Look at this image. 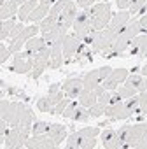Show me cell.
I'll use <instances>...</instances> for the list:
<instances>
[{
  "mask_svg": "<svg viewBox=\"0 0 147 149\" xmlns=\"http://www.w3.org/2000/svg\"><path fill=\"white\" fill-rule=\"evenodd\" d=\"M0 119H6L9 126H26L33 125V111L23 102H9L0 98Z\"/></svg>",
  "mask_w": 147,
  "mask_h": 149,
  "instance_id": "1",
  "label": "cell"
},
{
  "mask_svg": "<svg viewBox=\"0 0 147 149\" xmlns=\"http://www.w3.org/2000/svg\"><path fill=\"white\" fill-rule=\"evenodd\" d=\"M89 16H91V25L93 30H103L109 26L110 19H112V13H110V4L109 2H98L95 6L89 7Z\"/></svg>",
  "mask_w": 147,
  "mask_h": 149,
  "instance_id": "2",
  "label": "cell"
},
{
  "mask_svg": "<svg viewBox=\"0 0 147 149\" xmlns=\"http://www.w3.org/2000/svg\"><path fill=\"white\" fill-rule=\"evenodd\" d=\"M116 37H117V32L112 30L110 26H107L103 30H98V32L95 30L93 32V40L89 44V49L93 51V54L95 53H103V51H107L112 46Z\"/></svg>",
  "mask_w": 147,
  "mask_h": 149,
  "instance_id": "3",
  "label": "cell"
},
{
  "mask_svg": "<svg viewBox=\"0 0 147 149\" xmlns=\"http://www.w3.org/2000/svg\"><path fill=\"white\" fill-rule=\"evenodd\" d=\"M30 133H32V128L11 126V130L7 132V135L2 142H6V146L9 149H23V147H26V140L30 139Z\"/></svg>",
  "mask_w": 147,
  "mask_h": 149,
  "instance_id": "4",
  "label": "cell"
},
{
  "mask_svg": "<svg viewBox=\"0 0 147 149\" xmlns=\"http://www.w3.org/2000/svg\"><path fill=\"white\" fill-rule=\"evenodd\" d=\"M126 147L131 149H147V123L130 125V137Z\"/></svg>",
  "mask_w": 147,
  "mask_h": 149,
  "instance_id": "5",
  "label": "cell"
},
{
  "mask_svg": "<svg viewBox=\"0 0 147 149\" xmlns=\"http://www.w3.org/2000/svg\"><path fill=\"white\" fill-rule=\"evenodd\" d=\"M74 35H76L81 42L93 32V25H91V16H89V9H83L77 18H76V23H74Z\"/></svg>",
  "mask_w": 147,
  "mask_h": 149,
  "instance_id": "6",
  "label": "cell"
},
{
  "mask_svg": "<svg viewBox=\"0 0 147 149\" xmlns=\"http://www.w3.org/2000/svg\"><path fill=\"white\" fill-rule=\"evenodd\" d=\"M110 72H112V68H110L109 65L100 67V68H93L91 72H88L86 76L83 77V81H84V90L95 91V90L103 83V79H107V76H109Z\"/></svg>",
  "mask_w": 147,
  "mask_h": 149,
  "instance_id": "7",
  "label": "cell"
},
{
  "mask_svg": "<svg viewBox=\"0 0 147 149\" xmlns=\"http://www.w3.org/2000/svg\"><path fill=\"white\" fill-rule=\"evenodd\" d=\"M39 32H40V28H39V25H37V23H33V25L26 26L19 35H16L14 39H11V42H9V49H11V53H12V54L19 53V51L23 49V46H26V42H28L32 37H35Z\"/></svg>",
  "mask_w": 147,
  "mask_h": 149,
  "instance_id": "8",
  "label": "cell"
},
{
  "mask_svg": "<svg viewBox=\"0 0 147 149\" xmlns=\"http://www.w3.org/2000/svg\"><path fill=\"white\" fill-rule=\"evenodd\" d=\"M49 56H51V44H47L44 49H40L33 56V70L28 74L32 79H39L42 76V72L49 67Z\"/></svg>",
  "mask_w": 147,
  "mask_h": 149,
  "instance_id": "9",
  "label": "cell"
},
{
  "mask_svg": "<svg viewBox=\"0 0 147 149\" xmlns=\"http://www.w3.org/2000/svg\"><path fill=\"white\" fill-rule=\"evenodd\" d=\"M65 146L68 149H93L96 146V139L95 137H86L79 132H72L67 137Z\"/></svg>",
  "mask_w": 147,
  "mask_h": 149,
  "instance_id": "10",
  "label": "cell"
},
{
  "mask_svg": "<svg viewBox=\"0 0 147 149\" xmlns=\"http://www.w3.org/2000/svg\"><path fill=\"white\" fill-rule=\"evenodd\" d=\"M26 147L28 149H54L58 147L56 142L53 140V137L46 132V133H39V135H32L26 140Z\"/></svg>",
  "mask_w": 147,
  "mask_h": 149,
  "instance_id": "11",
  "label": "cell"
},
{
  "mask_svg": "<svg viewBox=\"0 0 147 149\" xmlns=\"http://www.w3.org/2000/svg\"><path fill=\"white\" fill-rule=\"evenodd\" d=\"M130 76L128 74V68H112V72L107 76V79H103V83H102V86L105 88V90H117V86L123 83V81H126V77Z\"/></svg>",
  "mask_w": 147,
  "mask_h": 149,
  "instance_id": "12",
  "label": "cell"
},
{
  "mask_svg": "<svg viewBox=\"0 0 147 149\" xmlns=\"http://www.w3.org/2000/svg\"><path fill=\"white\" fill-rule=\"evenodd\" d=\"M105 116H107L110 121H123V119H130L133 114H131V111L126 107V104H123V102H117V104L107 105Z\"/></svg>",
  "mask_w": 147,
  "mask_h": 149,
  "instance_id": "13",
  "label": "cell"
},
{
  "mask_svg": "<svg viewBox=\"0 0 147 149\" xmlns=\"http://www.w3.org/2000/svg\"><path fill=\"white\" fill-rule=\"evenodd\" d=\"M77 14H79V6H77V2H74V0H68V4L65 6V9H63V13L60 14L58 21H60L61 25H65L67 28H72L74 23H76Z\"/></svg>",
  "mask_w": 147,
  "mask_h": 149,
  "instance_id": "14",
  "label": "cell"
},
{
  "mask_svg": "<svg viewBox=\"0 0 147 149\" xmlns=\"http://www.w3.org/2000/svg\"><path fill=\"white\" fill-rule=\"evenodd\" d=\"M61 90L65 91V95L68 98H77L81 95V91L84 90V81H83V77H68L61 84Z\"/></svg>",
  "mask_w": 147,
  "mask_h": 149,
  "instance_id": "15",
  "label": "cell"
},
{
  "mask_svg": "<svg viewBox=\"0 0 147 149\" xmlns=\"http://www.w3.org/2000/svg\"><path fill=\"white\" fill-rule=\"evenodd\" d=\"M9 70L16 72V74H30L33 70V56L32 58H21L19 54H14V60L9 65Z\"/></svg>",
  "mask_w": 147,
  "mask_h": 149,
  "instance_id": "16",
  "label": "cell"
},
{
  "mask_svg": "<svg viewBox=\"0 0 147 149\" xmlns=\"http://www.w3.org/2000/svg\"><path fill=\"white\" fill-rule=\"evenodd\" d=\"M79 46H81V40L74 35V33H67L65 39H63V58H67V61L76 56L77 51H79Z\"/></svg>",
  "mask_w": 147,
  "mask_h": 149,
  "instance_id": "17",
  "label": "cell"
},
{
  "mask_svg": "<svg viewBox=\"0 0 147 149\" xmlns=\"http://www.w3.org/2000/svg\"><path fill=\"white\" fill-rule=\"evenodd\" d=\"M102 146L105 149H119L123 147V142L117 135V130L114 128H107L105 132H102Z\"/></svg>",
  "mask_w": 147,
  "mask_h": 149,
  "instance_id": "18",
  "label": "cell"
},
{
  "mask_svg": "<svg viewBox=\"0 0 147 149\" xmlns=\"http://www.w3.org/2000/svg\"><path fill=\"white\" fill-rule=\"evenodd\" d=\"M61 63H63V40H56L51 44L49 68H60Z\"/></svg>",
  "mask_w": 147,
  "mask_h": 149,
  "instance_id": "19",
  "label": "cell"
},
{
  "mask_svg": "<svg viewBox=\"0 0 147 149\" xmlns=\"http://www.w3.org/2000/svg\"><path fill=\"white\" fill-rule=\"evenodd\" d=\"M130 19H131V14H130V11H128V9H124V11H119L117 14H112V19H110L109 26L119 33V32L128 25V21H130Z\"/></svg>",
  "mask_w": 147,
  "mask_h": 149,
  "instance_id": "20",
  "label": "cell"
},
{
  "mask_svg": "<svg viewBox=\"0 0 147 149\" xmlns=\"http://www.w3.org/2000/svg\"><path fill=\"white\" fill-rule=\"evenodd\" d=\"M130 54L137 56H147V33L137 35L130 44Z\"/></svg>",
  "mask_w": 147,
  "mask_h": 149,
  "instance_id": "21",
  "label": "cell"
},
{
  "mask_svg": "<svg viewBox=\"0 0 147 149\" xmlns=\"http://www.w3.org/2000/svg\"><path fill=\"white\" fill-rule=\"evenodd\" d=\"M18 13H19L18 2H14V0H4V2H0V18H2V21L11 19Z\"/></svg>",
  "mask_w": 147,
  "mask_h": 149,
  "instance_id": "22",
  "label": "cell"
},
{
  "mask_svg": "<svg viewBox=\"0 0 147 149\" xmlns=\"http://www.w3.org/2000/svg\"><path fill=\"white\" fill-rule=\"evenodd\" d=\"M67 30H68V28L58 21V23H56V26H54L51 32L42 33V37L46 39V42H47V44H53V42H56V40H63V39H65V35H67Z\"/></svg>",
  "mask_w": 147,
  "mask_h": 149,
  "instance_id": "23",
  "label": "cell"
},
{
  "mask_svg": "<svg viewBox=\"0 0 147 149\" xmlns=\"http://www.w3.org/2000/svg\"><path fill=\"white\" fill-rule=\"evenodd\" d=\"M140 32H142V26H140V21L138 19H130L128 21V25L119 32V35L123 37V39H128V40H133L137 35H140Z\"/></svg>",
  "mask_w": 147,
  "mask_h": 149,
  "instance_id": "24",
  "label": "cell"
},
{
  "mask_svg": "<svg viewBox=\"0 0 147 149\" xmlns=\"http://www.w3.org/2000/svg\"><path fill=\"white\" fill-rule=\"evenodd\" d=\"M47 46V42H46V39L42 37V35H35V37H32L28 42H26V46H25V49L30 53V56H35L40 49H44Z\"/></svg>",
  "mask_w": 147,
  "mask_h": 149,
  "instance_id": "25",
  "label": "cell"
},
{
  "mask_svg": "<svg viewBox=\"0 0 147 149\" xmlns=\"http://www.w3.org/2000/svg\"><path fill=\"white\" fill-rule=\"evenodd\" d=\"M67 128H68V126H65V125H58V123H54V125L49 126L47 133L53 137V140L56 142V146H60L61 142H65V139H67Z\"/></svg>",
  "mask_w": 147,
  "mask_h": 149,
  "instance_id": "26",
  "label": "cell"
},
{
  "mask_svg": "<svg viewBox=\"0 0 147 149\" xmlns=\"http://www.w3.org/2000/svg\"><path fill=\"white\" fill-rule=\"evenodd\" d=\"M77 100H79V104L83 105V107H91V105H95L96 102H98V95L95 93V91H91V90H83L81 91V95L77 97Z\"/></svg>",
  "mask_w": 147,
  "mask_h": 149,
  "instance_id": "27",
  "label": "cell"
},
{
  "mask_svg": "<svg viewBox=\"0 0 147 149\" xmlns=\"http://www.w3.org/2000/svg\"><path fill=\"white\" fill-rule=\"evenodd\" d=\"M37 7V0H28V2H25L21 7H19V13H18V18L21 23H26L30 19V14L33 13V9Z\"/></svg>",
  "mask_w": 147,
  "mask_h": 149,
  "instance_id": "28",
  "label": "cell"
},
{
  "mask_svg": "<svg viewBox=\"0 0 147 149\" xmlns=\"http://www.w3.org/2000/svg\"><path fill=\"white\" fill-rule=\"evenodd\" d=\"M46 16H49V6H46V4H39V6L33 9V13L30 14V19H28V21H32V23H39V21H42Z\"/></svg>",
  "mask_w": 147,
  "mask_h": 149,
  "instance_id": "29",
  "label": "cell"
},
{
  "mask_svg": "<svg viewBox=\"0 0 147 149\" xmlns=\"http://www.w3.org/2000/svg\"><path fill=\"white\" fill-rule=\"evenodd\" d=\"M16 25H18V23L14 21V18H11V19H6V21H2V28H0V40H6V39H9Z\"/></svg>",
  "mask_w": 147,
  "mask_h": 149,
  "instance_id": "30",
  "label": "cell"
},
{
  "mask_svg": "<svg viewBox=\"0 0 147 149\" xmlns=\"http://www.w3.org/2000/svg\"><path fill=\"white\" fill-rule=\"evenodd\" d=\"M56 23H58V18H54V16H46L42 21H39L37 25H39V28H40V33H47V32H51L54 26H56Z\"/></svg>",
  "mask_w": 147,
  "mask_h": 149,
  "instance_id": "31",
  "label": "cell"
},
{
  "mask_svg": "<svg viewBox=\"0 0 147 149\" xmlns=\"http://www.w3.org/2000/svg\"><path fill=\"white\" fill-rule=\"evenodd\" d=\"M53 107H54V102H53V98H51L49 93H47L46 97H40V98L37 100V109H39L40 112H51Z\"/></svg>",
  "mask_w": 147,
  "mask_h": 149,
  "instance_id": "32",
  "label": "cell"
},
{
  "mask_svg": "<svg viewBox=\"0 0 147 149\" xmlns=\"http://www.w3.org/2000/svg\"><path fill=\"white\" fill-rule=\"evenodd\" d=\"M126 84H130L137 91H145V88H144V77L138 76V74H131V76H128L126 77Z\"/></svg>",
  "mask_w": 147,
  "mask_h": 149,
  "instance_id": "33",
  "label": "cell"
},
{
  "mask_svg": "<svg viewBox=\"0 0 147 149\" xmlns=\"http://www.w3.org/2000/svg\"><path fill=\"white\" fill-rule=\"evenodd\" d=\"M76 123H88L89 119H91V114H89V109L88 107H79V111L74 114V118H72Z\"/></svg>",
  "mask_w": 147,
  "mask_h": 149,
  "instance_id": "34",
  "label": "cell"
},
{
  "mask_svg": "<svg viewBox=\"0 0 147 149\" xmlns=\"http://www.w3.org/2000/svg\"><path fill=\"white\" fill-rule=\"evenodd\" d=\"M68 4V0H56V2L51 6V11H49V16H54V18H60V14L63 13L65 6Z\"/></svg>",
  "mask_w": 147,
  "mask_h": 149,
  "instance_id": "35",
  "label": "cell"
},
{
  "mask_svg": "<svg viewBox=\"0 0 147 149\" xmlns=\"http://www.w3.org/2000/svg\"><path fill=\"white\" fill-rule=\"evenodd\" d=\"M116 91L119 93V97H121V98H126V100L137 95V90H135V88H131L130 84H123V86H117V90H116Z\"/></svg>",
  "mask_w": 147,
  "mask_h": 149,
  "instance_id": "36",
  "label": "cell"
},
{
  "mask_svg": "<svg viewBox=\"0 0 147 149\" xmlns=\"http://www.w3.org/2000/svg\"><path fill=\"white\" fill-rule=\"evenodd\" d=\"M79 107H81L79 100H76V102H70V104H68V107L63 111V114H61V116H63L65 119H72V118H74V114H76V112L79 111Z\"/></svg>",
  "mask_w": 147,
  "mask_h": 149,
  "instance_id": "37",
  "label": "cell"
},
{
  "mask_svg": "<svg viewBox=\"0 0 147 149\" xmlns=\"http://www.w3.org/2000/svg\"><path fill=\"white\" fill-rule=\"evenodd\" d=\"M105 111H107V105L102 104V102H96L95 105L89 107V114L91 118H100V116H105Z\"/></svg>",
  "mask_w": 147,
  "mask_h": 149,
  "instance_id": "38",
  "label": "cell"
},
{
  "mask_svg": "<svg viewBox=\"0 0 147 149\" xmlns=\"http://www.w3.org/2000/svg\"><path fill=\"white\" fill-rule=\"evenodd\" d=\"M49 123H46V121H33V125H32V135H39V133H46L47 130H49Z\"/></svg>",
  "mask_w": 147,
  "mask_h": 149,
  "instance_id": "39",
  "label": "cell"
},
{
  "mask_svg": "<svg viewBox=\"0 0 147 149\" xmlns=\"http://www.w3.org/2000/svg\"><path fill=\"white\" fill-rule=\"evenodd\" d=\"M124 104H126V107L131 111V114H142V112H140V105H138V95L128 98Z\"/></svg>",
  "mask_w": 147,
  "mask_h": 149,
  "instance_id": "40",
  "label": "cell"
},
{
  "mask_svg": "<svg viewBox=\"0 0 147 149\" xmlns=\"http://www.w3.org/2000/svg\"><path fill=\"white\" fill-rule=\"evenodd\" d=\"M68 104H70V100L68 98H63L61 102H58L54 107H53V111H51V114H56V116H61L63 114V111L68 107Z\"/></svg>",
  "mask_w": 147,
  "mask_h": 149,
  "instance_id": "41",
  "label": "cell"
},
{
  "mask_svg": "<svg viewBox=\"0 0 147 149\" xmlns=\"http://www.w3.org/2000/svg\"><path fill=\"white\" fill-rule=\"evenodd\" d=\"M138 105H140V112L144 116H147V91H140V95H138Z\"/></svg>",
  "mask_w": 147,
  "mask_h": 149,
  "instance_id": "42",
  "label": "cell"
},
{
  "mask_svg": "<svg viewBox=\"0 0 147 149\" xmlns=\"http://www.w3.org/2000/svg\"><path fill=\"white\" fill-rule=\"evenodd\" d=\"M11 54H12V53H11V49H9L6 44H0V63H2V65H6Z\"/></svg>",
  "mask_w": 147,
  "mask_h": 149,
  "instance_id": "43",
  "label": "cell"
},
{
  "mask_svg": "<svg viewBox=\"0 0 147 149\" xmlns=\"http://www.w3.org/2000/svg\"><path fill=\"white\" fill-rule=\"evenodd\" d=\"M96 2H109V0H77V6L81 9H89L91 6H95Z\"/></svg>",
  "mask_w": 147,
  "mask_h": 149,
  "instance_id": "44",
  "label": "cell"
},
{
  "mask_svg": "<svg viewBox=\"0 0 147 149\" xmlns=\"http://www.w3.org/2000/svg\"><path fill=\"white\" fill-rule=\"evenodd\" d=\"M9 95H14V97H19V98H23V100H28V97H26V93L23 91V90H19V88H16V86H9Z\"/></svg>",
  "mask_w": 147,
  "mask_h": 149,
  "instance_id": "45",
  "label": "cell"
},
{
  "mask_svg": "<svg viewBox=\"0 0 147 149\" xmlns=\"http://www.w3.org/2000/svg\"><path fill=\"white\" fill-rule=\"evenodd\" d=\"M110 98H112V91H110V90H105V91L98 97V102H102V104L109 105V104H110Z\"/></svg>",
  "mask_w": 147,
  "mask_h": 149,
  "instance_id": "46",
  "label": "cell"
},
{
  "mask_svg": "<svg viewBox=\"0 0 147 149\" xmlns=\"http://www.w3.org/2000/svg\"><path fill=\"white\" fill-rule=\"evenodd\" d=\"M133 0H116V6L119 7V11H124V9H130Z\"/></svg>",
  "mask_w": 147,
  "mask_h": 149,
  "instance_id": "47",
  "label": "cell"
},
{
  "mask_svg": "<svg viewBox=\"0 0 147 149\" xmlns=\"http://www.w3.org/2000/svg\"><path fill=\"white\" fill-rule=\"evenodd\" d=\"M25 28H26V26H25V23H18V25L14 26V30H12V33H11V39H14L16 35H19V33H21V32H23Z\"/></svg>",
  "mask_w": 147,
  "mask_h": 149,
  "instance_id": "48",
  "label": "cell"
},
{
  "mask_svg": "<svg viewBox=\"0 0 147 149\" xmlns=\"http://www.w3.org/2000/svg\"><path fill=\"white\" fill-rule=\"evenodd\" d=\"M7 90H9V86H7V83L2 79V81H0V98H6Z\"/></svg>",
  "mask_w": 147,
  "mask_h": 149,
  "instance_id": "49",
  "label": "cell"
},
{
  "mask_svg": "<svg viewBox=\"0 0 147 149\" xmlns=\"http://www.w3.org/2000/svg\"><path fill=\"white\" fill-rule=\"evenodd\" d=\"M138 21H140V26H142V32H144V33H147V14H144V16H142V18H140Z\"/></svg>",
  "mask_w": 147,
  "mask_h": 149,
  "instance_id": "50",
  "label": "cell"
},
{
  "mask_svg": "<svg viewBox=\"0 0 147 149\" xmlns=\"http://www.w3.org/2000/svg\"><path fill=\"white\" fill-rule=\"evenodd\" d=\"M60 88H61V84L54 83V84H51V86H49V91H47V93H58V91H60Z\"/></svg>",
  "mask_w": 147,
  "mask_h": 149,
  "instance_id": "51",
  "label": "cell"
},
{
  "mask_svg": "<svg viewBox=\"0 0 147 149\" xmlns=\"http://www.w3.org/2000/svg\"><path fill=\"white\" fill-rule=\"evenodd\" d=\"M140 72H142V76H145V77H147V65H144V67L140 68Z\"/></svg>",
  "mask_w": 147,
  "mask_h": 149,
  "instance_id": "52",
  "label": "cell"
},
{
  "mask_svg": "<svg viewBox=\"0 0 147 149\" xmlns=\"http://www.w3.org/2000/svg\"><path fill=\"white\" fill-rule=\"evenodd\" d=\"M14 2H18V4H21V6H23L25 2H28V0H14Z\"/></svg>",
  "mask_w": 147,
  "mask_h": 149,
  "instance_id": "53",
  "label": "cell"
},
{
  "mask_svg": "<svg viewBox=\"0 0 147 149\" xmlns=\"http://www.w3.org/2000/svg\"><path fill=\"white\" fill-rule=\"evenodd\" d=\"M144 88H145V91H147V77L144 79Z\"/></svg>",
  "mask_w": 147,
  "mask_h": 149,
  "instance_id": "54",
  "label": "cell"
},
{
  "mask_svg": "<svg viewBox=\"0 0 147 149\" xmlns=\"http://www.w3.org/2000/svg\"><path fill=\"white\" fill-rule=\"evenodd\" d=\"M0 2H4V0H0Z\"/></svg>",
  "mask_w": 147,
  "mask_h": 149,
  "instance_id": "55",
  "label": "cell"
}]
</instances>
